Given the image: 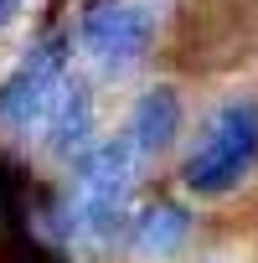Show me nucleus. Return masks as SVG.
I'll use <instances>...</instances> for the list:
<instances>
[{
    "instance_id": "1",
    "label": "nucleus",
    "mask_w": 258,
    "mask_h": 263,
    "mask_svg": "<svg viewBox=\"0 0 258 263\" xmlns=\"http://www.w3.org/2000/svg\"><path fill=\"white\" fill-rule=\"evenodd\" d=\"M253 171H258V98L237 93L207 119L201 140L181 160V186L191 196L217 201V196L237 191Z\"/></svg>"
},
{
    "instance_id": "2",
    "label": "nucleus",
    "mask_w": 258,
    "mask_h": 263,
    "mask_svg": "<svg viewBox=\"0 0 258 263\" xmlns=\"http://www.w3.org/2000/svg\"><path fill=\"white\" fill-rule=\"evenodd\" d=\"M135 145L129 135H114L93 145V155L78 165L72 181V227L88 237H114V227H129V191H135Z\"/></svg>"
},
{
    "instance_id": "3",
    "label": "nucleus",
    "mask_w": 258,
    "mask_h": 263,
    "mask_svg": "<svg viewBox=\"0 0 258 263\" xmlns=\"http://www.w3.org/2000/svg\"><path fill=\"white\" fill-rule=\"evenodd\" d=\"M67 57H72V31H62V26L42 31L21 52V62L0 83V129L6 135H26L42 114H52L62 78H67Z\"/></svg>"
},
{
    "instance_id": "4",
    "label": "nucleus",
    "mask_w": 258,
    "mask_h": 263,
    "mask_svg": "<svg viewBox=\"0 0 258 263\" xmlns=\"http://www.w3.org/2000/svg\"><path fill=\"white\" fill-rule=\"evenodd\" d=\"M83 52L103 67V72H129L155 42V11L145 0H88L83 26H78Z\"/></svg>"
},
{
    "instance_id": "5",
    "label": "nucleus",
    "mask_w": 258,
    "mask_h": 263,
    "mask_svg": "<svg viewBox=\"0 0 258 263\" xmlns=\"http://www.w3.org/2000/svg\"><path fill=\"white\" fill-rule=\"evenodd\" d=\"M258 21V11H237V0H186L181 11V36L176 57L186 67H222L232 57H248L243 47V21Z\"/></svg>"
},
{
    "instance_id": "6",
    "label": "nucleus",
    "mask_w": 258,
    "mask_h": 263,
    "mask_svg": "<svg viewBox=\"0 0 258 263\" xmlns=\"http://www.w3.org/2000/svg\"><path fill=\"white\" fill-rule=\"evenodd\" d=\"M124 135H129V145H135L140 160H160V155L176 145V135H181V93L165 88V83L145 88L135 103H129Z\"/></svg>"
},
{
    "instance_id": "7",
    "label": "nucleus",
    "mask_w": 258,
    "mask_h": 263,
    "mask_svg": "<svg viewBox=\"0 0 258 263\" xmlns=\"http://www.w3.org/2000/svg\"><path fill=\"white\" fill-rule=\"evenodd\" d=\"M47 155L52 160H88L93 155V93L83 78L62 83L57 103H52V119H47Z\"/></svg>"
},
{
    "instance_id": "8",
    "label": "nucleus",
    "mask_w": 258,
    "mask_h": 263,
    "mask_svg": "<svg viewBox=\"0 0 258 263\" xmlns=\"http://www.w3.org/2000/svg\"><path fill=\"white\" fill-rule=\"evenodd\" d=\"M191 237V212L176 206V201H145L124 227V248L129 258H145V263H160L171 253H181V242Z\"/></svg>"
},
{
    "instance_id": "9",
    "label": "nucleus",
    "mask_w": 258,
    "mask_h": 263,
    "mask_svg": "<svg viewBox=\"0 0 258 263\" xmlns=\"http://www.w3.org/2000/svg\"><path fill=\"white\" fill-rule=\"evenodd\" d=\"M21 6H26V0H0V31H6V26L21 16Z\"/></svg>"
}]
</instances>
